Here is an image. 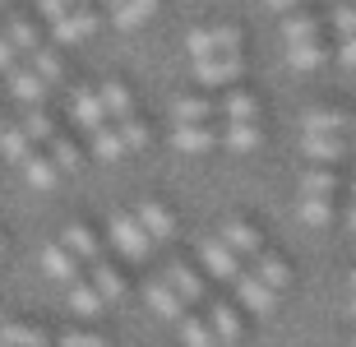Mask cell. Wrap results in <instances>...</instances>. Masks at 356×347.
Listing matches in <instances>:
<instances>
[{
    "mask_svg": "<svg viewBox=\"0 0 356 347\" xmlns=\"http://www.w3.org/2000/svg\"><path fill=\"white\" fill-rule=\"evenodd\" d=\"M218 236H222V245L236 255V259H259V255H264V236H259L250 223H222Z\"/></svg>",
    "mask_w": 356,
    "mask_h": 347,
    "instance_id": "5b68a950",
    "label": "cell"
},
{
    "mask_svg": "<svg viewBox=\"0 0 356 347\" xmlns=\"http://www.w3.org/2000/svg\"><path fill=\"white\" fill-rule=\"evenodd\" d=\"M106 236H111V245H116L125 259H148V250H153V236H148V232L139 227V218H130V213L106 218Z\"/></svg>",
    "mask_w": 356,
    "mask_h": 347,
    "instance_id": "6da1fadb",
    "label": "cell"
},
{
    "mask_svg": "<svg viewBox=\"0 0 356 347\" xmlns=\"http://www.w3.org/2000/svg\"><path fill=\"white\" fill-rule=\"evenodd\" d=\"M296 218L305 227H329L333 223V200H301L296 204Z\"/></svg>",
    "mask_w": 356,
    "mask_h": 347,
    "instance_id": "e575fe53",
    "label": "cell"
},
{
    "mask_svg": "<svg viewBox=\"0 0 356 347\" xmlns=\"http://www.w3.org/2000/svg\"><path fill=\"white\" fill-rule=\"evenodd\" d=\"M24 134L33 139V144H42V139H56V125H51V116H47L42 107H33L24 116Z\"/></svg>",
    "mask_w": 356,
    "mask_h": 347,
    "instance_id": "f35d334b",
    "label": "cell"
},
{
    "mask_svg": "<svg viewBox=\"0 0 356 347\" xmlns=\"http://www.w3.org/2000/svg\"><path fill=\"white\" fill-rule=\"evenodd\" d=\"M236 296H241V306L250 310V315H259V320L277 310V292H273V287H264L254 273H241V278H236Z\"/></svg>",
    "mask_w": 356,
    "mask_h": 347,
    "instance_id": "8992f818",
    "label": "cell"
},
{
    "mask_svg": "<svg viewBox=\"0 0 356 347\" xmlns=\"http://www.w3.org/2000/svg\"><path fill=\"white\" fill-rule=\"evenodd\" d=\"M301 153L310 162H338L347 153V144L338 134H301Z\"/></svg>",
    "mask_w": 356,
    "mask_h": 347,
    "instance_id": "2e32d148",
    "label": "cell"
},
{
    "mask_svg": "<svg viewBox=\"0 0 356 347\" xmlns=\"http://www.w3.org/2000/svg\"><path fill=\"white\" fill-rule=\"evenodd\" d=\"M213 144H218V130L213 125H176V134H172L176 153H209Z\"/></svg>",
    "mask_w": 356,
    "mask_h": 347,
    "instance_id": "5bb4252c",
    "label": "cell"
},
{
    "mask_svg": "<svg viewBox=\"0 0 356 347\" xmlns=\"http://www.w3.org/2000/svg\"><path fill=\"white\" fill-rule=\"evenodd\" d=\"M134 218H139V227H144L148 236H153V245H158V241H167V236L176 232L172 209H167V204H158V200H144L139 209H134Z\"/></svg>",
    "mask_w": 356,
    "mask_h": 347,
    "instance_id": "52a82bcc",
    "label": "cell"
},
{
    "mask_svg": "<svg viewBox=\"0 0 356 347\" xmlns=\"http://www.w3.org/2000/svg\"><path fill=\"white\" fill-rule=\"evenodd\" d=\"M0 255H5V241H0Z\"/></svg>",
    "mask_w": 356,
    "mask_h": 347,
    "instance_id": "11a10c76",
    "label": "cell"
},
{
    "mask_svg": "<svg viewBox=\"0 0 356 347\" xmlns=\"http://www.w3.org/2000/svg\"><path fill=\"white\" fill-rule=\"evenodd\" d=\"M14 70H19V51H14V42L5 38V33H0V74L10 79Z\"/></svg>",
    "mask_w": 356,
    "mask_h": 347,
    "instance_id": "7bdbcfd3",
    "label": "cell"
},
{
    "mask_svg": "<svg viewBox=\"0 0 356 347\" xmlns=\"http://www.w3.org/2000/svg\"><path fill=\"white\" fill-rule=\"evenodd\" d=\"M213 51L218 56H241V28L236 24H213Z\"/></svg>",
    "mask_w": 356,
    "mask_h": 347,
    "instance_id": "74e56055",
    "label": "cell"
},
{
    "mask_svg": "<svg viewBox=\"0 0 356 347\" xmlns=\"http://www.w3.org/2000/svg\"><path fill=\"white\" fill-rule=\"evenodd\" d=\"M222 111H227V120H232V125L254 120V116H259V97H254V93H227L222 97Z\"/></svg>",
    "mask_w": 356,
    "mask_h": 347,
    "instance_id": "1f68e13d",
    "label": "cell"
},
{
    "mask_svg": "<svg viewBox=\"0 0 356 347\" xmlns=\"http://www.w3.org/2000/svg\"><path fill=\"white\" fill-rule=\"evenodd\" d=\"M0 347H47V334L28 324H0Z\"/></svg>",
    "mask_w": 356,
    "mask_h": 347,
    "instance_id": "4dcf8cb0",
    "label": "cell"
},
{
    "mask_svg": "<svg viewBox=\"0 0 356 347\" xmlns=\"http://www.w3.org/2000/svg\"><path fill=\"white\" fill-rule=\"evenodd\" d=\"M5 83H10V93L19 97V102H33V107H42V97H47V88H51V83L42 79L33 65H19Z\"/></svg>",
    "mask_w": 356,
    "mask_h": 347,
    "instance_id": "8fae6325",
    "label": "cell"
},
{
    "mask_svg": "<svg viewBox=\"0 0 356 347\" xmlns=\"http://www.w3.org/2000/svg\"><path fill=\"white\" fill-rule=\"evenodd\" d=\"M343 310H347V315H352V320H356V292L347 296V306H343Z\"/></svg>",
    "mask_w": 356,
    "mask_h": 347,
    "instance_id": "681fc988",
    "label": "cell"
},
{
    "mask_svg": "<svg viewBox=\"0 0 356 347\" xmlns=\"http://www.w3.org/2000/svg\"><path fill=\"white\" fill-rule=\"evenodd\" d=\"M102 5H111V10H116V5H125V0H102Z\"/></svg>",
    "mask_w": 356,
    "mask_h": 347,
    "instance_id": "816d5d0a",
    "label": "cell"
},
{
    "mask_svg": "<svg viewBox=\"0 0 356 347\" xmlns=\"http://www.w3.org/2000/svg\"><path fill=\"white\" fill-rule=\"evenodd\" d=\"M254 278L264 282V287H273V292H282V287L291 282V273H287V264H282L277 255H259V259H254Z\"/></svg>",
    "mask_w": 356,
    "mask_h": 347,
    "instance_id": "83f0119b",
    "label": "cell"
},
{
    "mask_svg": "<svg viewBox=\"0 0 356 347\" xmlns=\"http://www.w3.org/2000/svg\"><path fill=\"white\" fill-rule=\"evenodd\" d=\"M144 301L153 306V315H162V320H181L185 315V301L167 287V278H158V282H148L144 287Z\"/></svg>",
    "mask_w": 356,
    "mask_h": 347,
    "instance_id": "4fadbf2b",
    "label": "cell"
},
{
    "mask_svg": "<svg viewBox=\"0 0 356 347\" xmlns=\"http://www.w3.org/2000/svg\"><path fill=\"white\" fill-rule=\"evenodd\" d=\"M181 343L185 347H222L218 334L209 329V320H195V315H185V320H181Z\"/></svg>",
    "mask_w": 356,
    "mask_h": 347,
    "instance_id": "d6a6232c",
    "label": "cell"
},
{
    "mask_svg": "<svg viewBox=\"0 0 356 347\" xmlns=\"http://www.w3.org/2000/svg\"><path fill=\"white\" fill-rule=\"evenodd\" d=\"M153 14H158V0H125V5L111 10V24L116 28H139V24H148Z\"/></svg>",
    "mask_w": 356,
    "mask_h": 347,
    "instance_id": "603a6c76",
    "label": "cell"
},
{
    "mask_svg": "<svg viewBox=\"0 0 356 347\" xmlns=\"http://www.w3.org/2000/svg\"><path fill=\"white\" fill-rule=\"evenodd\" d=\"M116 130H120V139H125V148H144V144H148V125H144V120H139V116L120 120Z\"/></svg>",
    "mask_w": 356,
    "mask_h": 347,
    "instance_id": "60d3db41",
    "label": "cell"
},
{
    "mask_svg": "<svg viewBox=\"0 0 356 347\" xmlns=\"http://www.w3.org/2000/svg\"><path fill=\"white\" fill-rule=\"evenodd\" d=\"M60 245H65L79 264H88V268L102 264V245H97V236H92L88 227H65V232H60Z\"/></svg>",
    "mask_w": 356,
    "mask_h": 347,
    "instance_id": "7c38bea8",
    "label": "cell"
},
{
    "mask_svg": "<svg viewBox=\"0 0 356 347\" xmlns=\"http://www.w3.org/2000/svg\"><path fill=\"white\" fill-rule=\"evenodd\" d=\"M241 70H245L241 56H209V60L195 65V79L204 83V88H227V83L241 79Z\"/></svg>",
    "mask_w": 356,
    "mask_h": 347,
    "instance_id": "277c9868",
    "label": "cell"
},
{
    "mask_svg": "<svg viewBox=\"0 0 356 347\" xmlns=\"http://www.w3.org/2000/svg\"><path fill=\"white\" fill-rule=\"evenodd\" d=\"M333 190H338V172L329 167H310L301 176V200H333Z\"/></svg>",
    "mask_w": 356,
    "mask_h": 347,
    "instance_id": "d6986e66",
    "label": "cell"
},
{
    "mask_svg": "<svg viewBox=\"0 0 356 347\" xmlns=\"http://www.w3.org/2000/svg\"><path fill=\"white\" fill-rule=\"evenodd\" d=\"M102 306H106V301L97 296V287H92L88 278L70 282V310H74V315H83V320H92V315H97Z\"/></svg>",
    "mask_w": 356,
    "mask_h": 347,
    "instance_id": "cb8c5ba5",
    "label": "cell"
},
{
    "mask_svg": "<svg viewBox=\"0 0 356 347\" xmlns=\"http://www.w3.org/2000/svg\"><path fill=\"white\" fill-rule=\"evenodd\" d=\"M319 19L315 14H287V19H282V42H287V47H305V42H319Z\"/></svg>",
    "mask_w": 356,
    "mask_h": 347,
    "instance_id": "e0dca14e",
    "label": "cell"
},
{
    "mask_svg": "<svg viewBox=\"0 0 356 347\" xmlns=\"http://www.w3.org/2000/svg\"><path fill=\"white\" fill-rule=\"evenodd\" d=\"M38 10H42V19H51V24H60L70 14V0H38Z\"/></svg>",
    "mask_w": 356,
    "mask_h": 347,
    "instance_id": "ee69618b",
    "label": "cell"
},
{
    "mask_svg": "<svg viewBox=\"0 0 356 347\" xmlns=\"http://www.w3.org/2000/svg\"><path fill=\"white\" fill-rule=\"evenodd\" d=\"M338 60H343V65H356V38H343V47H338Z\"/></svg>",
    "mask_w": 356,
    "mask_h": 347,
    "instance_id": "bcb514c9",
    "label": "cell"
},
{
    "mask_svg": "<svg viewBox=\"0 0 356 347\" xmlns=\"http://www.w3.org/2000/svg\"><path fill=\"white\" fill-rule=\"evenodd\" d=\"M172 111H176V120H181V125H209V120L218 116V107H213L209 97H181Z\"/></svg>",
    "mask_w": 356,
    "mask_h": 347,
    "instance_id": "484cf974",
    "label": "cell"
},
{
    "mask_svg": "<svg viewBox=\"0 0 356 347\" xmlns=\"http://www.w3.org/2000/svg\"><path fill=\"white\" fill-rule=\"evenodd\" d=\"M222 144L232 148V153H250V148L264 144V130H259L254 120H241V125H227L222 130Z\"/></svg>",
    "mask_w": 356,
    "mask_h": 347,
    "instance_id": "7402d4cb",
    "label": "cell"
},
{
    "mask_svg": "<svg viewBox=\"0 0 356 347\" xmlns=\"http://www.w3.org/2000/svg\"><path fill=\"white\" fill-rule=\"evenodd\" d=\"M333 33H343V38H356V5H338V10L329 14Z\"/></svg>",
    "mask_w": 356,
    "mask_h": 347,
    "instance_id": "b9f144b4",
    "label": "cell"
},
{
    "mask_svg": "<svg viewBox=\"0 0 356 347\" xmlns=\"http://www.w3.org/2000/svg\"><path fill=\"white\" fill-rule=\"evenodd\" d=\"M5 38L14 42V51H19V56H33V51L42 47V42H38V28H33V19H24V14H19V19H10Z\"/></svg>",
    "mask_w": 356,
    "mask_h": 347,
    "instance_id": "f546056e",
    "label": "cell"
},
{
    "mask_svg": "<svg viewBox=\"0 0 356 347\" xmlns=\"http://www.w3.org/2000/svg\"><path fill=\"white\" fill-rule=\"evenodd\" d=\"M70 10H83V0H70Z\"/></svg>",
    "mask_w": 356,
    "mask_h": 347,
    "instance_id": "f907efd6",
    "label": "cell"
},
{
    "mask_svg": "<svg viewBox=\"0 0 356 347\" xmlns=\"http://www.w3.org/2000/svg\"><path fill=\"white\" fill-rule=\"evenodd\" d=\"M51 162H56V172H79L83 153H79L74 139H51Z\"/></svg>",
    "mask_w": 356,
    "mask_h": 347,
    "instance_id": "d590c367",
    "label": "cell"
},
{
    "mask_svg": "<svg viewBox=\"0 0 356 347\" xmlns=\"http://www.w3.org/2000/svg\"><path fill=\"white\" fill-rule=\"evenodd\" d=\"M352 125H356V116H352Z\"/></svg>",
    "mask_w": 356,
    "mask_h": 347,
    "instance_id": "9f6ffc18",
    "label": "cell"
},
{
    "mask_svg": "<svg viewBox=\"0 0 356 347\" xmlns=\"http://www.w3.org/2000/svg\"><path fill=\"white\" fill-rule=\"evenodd\" d=\"M24 181H28L33 190H56L60 172H56V162H51V158H38V153H33V158L24 162Z\"/></svg>",
    "mask_w": 356,
    "mask_h": 347,
    "instance_id": "4316f807",
    "label": "cell"
},
{
    "mask_svg": "<svg viewBox=\"0 0 356 347\" xmlns=\"http://www.w3.org/2000/svg\"><path fill=\"white\" fill-rule=\"evenodd\" d=\"M347 282H352V292H356V268H352V278H347Z\"/></svg>",
    "mask_w": 356,
    "mask_h": 347,
    "instance_id": "f5cc1de1",
    "label": "cell"
},
{
    "mask_svg": "<svg viewBox=\"0 0 356 347\" xmlns=\"http://www.w3.org/2000/svg\"><path fill=\"white\" fill-rule=\"evenodd\" d=\"M209 329H213V334H218V343H236V338H241V320H236V310H232V306H222V301H213V306H209Z\"/></svg>",
    "mask_w": 356,
    "mask_h": 347,
    "instance_id": "ffe728a7",
    "label": "cell"
},
{
    "mask_svg": "<svg viewBox=\"0 0 356 347\" xmlns=\"http://www.w3.org/2000/svg\"><path fill=\"white\" fill-rule=\"evenodd\" d=\"M347 227H352V236H356V204L347 209Z\"/></svg>",
    "mask_w": 356,
    "mask_h": 347,
    "instance_id": "c3c4849f",
    "label": "cell"
},
{
    "mask_svg": "<svg viewBox=\"0 0 356 347\" xmlns=\"http://www.w3.org/2000/svg\"><path fill=\"white\" fill-rule=\"evenodd\" d=\"M199 259H204V268H209L213 278H222V282H236L245 268H241V259L222 245V236H209V241H199Z\"/></svg>",
    "mask_w": 356,
    "mask_h": 347,
    "instance_id": "3957f363",
    "label": "cell"
},
{
    "mask_svg": "<svg viewBox=\"0 0 356 347\" xmlns=\"http://www.w3.org/2000/svg\"><path fill=\"white\" fill-rule=\"evenodd\" d=\"M51 33H56V42H88L92 33H97V14L88 10V5H83V10H70L65 19H60V24H51Z\"/></svg>",
    "mask_w": 356,
    "mask_h": 347,
    "instance_id": "9c48e42d",
    "label": "cell"
},
{
    "mask_svg": "<svg viewBox=\"0 0 356 347\" xmlns=\"http://www.w3.org/2000/svg\"><path fill=\"white\" fill-rule=\"evenodd\" d=\"M70 116H74V125H79V130H88V134H97V130H106V125H111V116H106L97 88H74V97H70Z\"/></svg>",
    "mask_w": 356,
    "mask_h": 347,
    "instance_id": "7a4b0ae2",
    "label": "cell"
},
{
    "mask_svg": "<svg viewBox=\"0 0 356 347\" xmlns=\"http://www.w3.org/2000/svg\"><path fill=\"white\" fill-rule=\"evenodd\" d=\"M97 97H102V107H106V116H111V120H130L134 116V97H130V88H125V83L106 79L102 88H97Z\"/></svg>",
    "mask_w": 356,
    "mask_h": 347,
    "instance_id": "ac0fdd59",
    "label": "cell"
},
{
    "mask_svg": "<svg viewBox=\"0 0 356 347\" xmlns=\"http://www.w3.org/2000/svg\"><path fill=\"white\" fill-rule=\"evenodd\" d=\"M42 268H47L51 278H60V282H79V259H74V255H70L60 241L42 250Z\"/></svg>",
    "mask_w": 356,
    "mask_h": 347,
    "instance_id": "9a60e30c",
    "label": "cell"
},
{
    "mask_svg": "<svg viewBox=\"0 0 356 347\" xmlns=\"http://www.w3.org/2000/svg\"><path fill=\"white\" fill-rule=\"evenodd\" d=\"M24 65H33L47 83H60V56H56L51 47H38L33 56H24Z\"/></svg>",
    "mask_w": 356,
    "mask_h": 347,
    "instance_id": "8d00e7d4",
    "label": "cell"
},
{
    "mask_svg": "<svg viewBox=\"0 0 356 347\" xmlns=\"http://www.w3.org/2000/svg\"><path fill=\"white\" fill-rule=\"evenodd\" d=\"M352 347H356V338H352Z\"/></svg>",
    "mask_w": 356,
    "mask_h": 347,
    "instance_id": "6f0895ef",
    "label": "cell"
},
{
    "mask_svg": "<svg viewBox=\"0 0 356 347\" xmlns=\"http://www.w3.org/2000/svg\"><path fill=\"white\" fill-rule=\"evenodd\" d=\"M0 153L10 162H19V167L33 158V139L24 134V125H0Z\"/></svg>",
    "mask_w": 356,
    "mask_h": 347,
    "instance_id": "44dd1931",
    "label": "cell"
},
{
    "mask_svg": "<svg viewBox=\"0 0 356 347\" xmlns=\"http://www.w3.org/2000/svg\"><path fill=\"white\" fill-rule=\"evenodd\" d=\"M60 347H106V343L97 334H74V329H70V334L60 338Z\"/></svg>",
    "mask_w": 356,
    "mask_h": 347,
    "instance_id": "f6af8a7d",
    "label": "cell"
},
{
    "mask_svg": "<svg viewBox=\"0 0 356 347\" xmlns=\"http://www.w3.org/2000/svg\"><path fill=\"white\" fill-rule=\"evenodd\" d=\"M329 60V47H319V42H305V47H287V65L296 70V74H310V70H319Z\"/></svg>",
    "mask_w": 356,
    "mask_h": 347,
    "instance_id": "d4e9b609",
    "label": "cell"
},
{
    "mask_svg": "<svg viewBox=\"0 0 356 347\" xmlns=\"http://www.w3.org/2000/svg\"><path fill=\"white\" fill-rule=\"evenodd\" d=\"M162 278H167V287L181 296L185 306H199V301H204V278H199L190 264H181V259H176V264H167V273H162Z\"/></svg>",
    "mask_w": 356,
    "mask_h": 347,
    "instance_id": "ba28073f",
    "label": "cell"
},
{
    "mask_svg": "<svg viewBox=\"0 0 356 347\" xmlns=\"http://www.w3.org/2000/svg\"><path fill=\"white\" fill-rule=\"evenodd\" d=\"M352 200H356V181H352Z\"/></svg>",
    "mask_w": 356,
    "mask_h": 347,
    "instance_id": "db71d44e",
    "label": "cell"
},
{
    "mask_svg": "<svg viewBox=\"0 0 356 347\" xmlns=\"http://www.w3.org/2000/svg\"><path fill=\"white\" fill-rule=\"evenodd\" d=\"M185 51H190L195 65H199V60H209V56H218V51H213V33H209V28H195V33L185 38Z\"/></svg>",
    "mask_w": 356,
    "mask_h": 347,
    "instance_id": "ab89813d",
    "label": "cell"
},
{
    "mask_svg": "<svg viewBox=\"0 0 356 347\" xmlns=\"http://www.w3.org/2000/svg\"><path fill=\"white\" fill-rule=\"evenodd\" d=\"M92 153H97L102 162H120V158H125V139H120L116 125H106V130L92 134Z\"/></svg>",
    "mask_w": 356,
    "mask_h": 347,
    "instance_id": "836d02e7",
    "label": "cell"
},
{
    "mask_svg": "<svg viewBox=\"0 0 356 347\" xmlns=\"http://www.w3.org/2000/svg\"><path fill=\"white\" fill-rule=\"evenodd\" d=\"M88 282L97 287V296H102V301H116V296L125 292V278H120V273H116L111 264H106V259H102V264H92Z\"/></svg>",
    "mask_w": 356,
    "mask_h": 347,
    "instance_id": "f1b7e54d",
    "label": "cell"
},
{
    "mask_svg": "<svg viewBox=\"0 0 356 347\" xmlns=\"http://www.w3.org/2000/svg\"><path fill=\"white\" fill-rule=\"evenodd\" d=\"M343 130H352V120L338 107H310L301 116V134H338L343 139Z\"/></svg>",
    "mask_w": 356,
    "mask_h": 347,
    "instance_id": "30bf717a",
    "label": "cell"
},
{
    "mask_svg": "<svg viewBox=\"0 0 356 347\" xmlns=\"http://www.w3.org/2000/svg\"><path fill=\"white\" fill-rule=\"evenodd\" d=\"M264 5H268V10H277V14H296V5H301V0H264Z\"/></svg>",
    "mask_w": 356,
    "mask_h": 347,
    "instance_id": "7dc6e473",
    "label": "cell"
}]
</instances>
